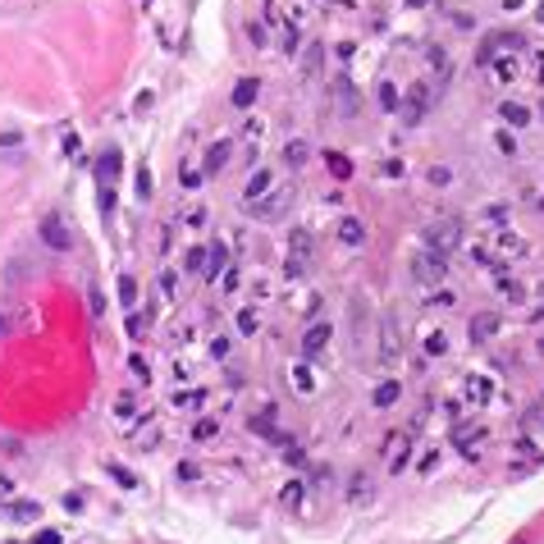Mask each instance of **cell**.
<instances>
[{
	"mask_svg": "<svg viewBox=\"0 0 544 544\" xmlns=\"http://www.w3.org/2000/svg\"><path fill=\"white\" fill-rule=\"evenodd\" d=\"M435 457H439V448H430V453L421 457V471H425V476H430V471H435Z\"/></svg>",
	"mask_w": 544,
	"mask_h": 544,
	"instance_id": "obj_50",
	"label": "cell"
},
{
	"mask_svg": "<svg viewBox=\"0 0 544 544\" xmlns=\"http://www.w3.org/2000/svg\"><path fill=\"white\" fill-rule=\"evenodd\" d=\"M279 494H283V503H288V508H297V503H302V494H306V485H302V480H288Z\"/></svg>",
	"mask_w": 544,
	"mask_h": 544,
	"instance_id": "obj_34",
	"label": "cell"
},
{
	"mask_svg": "<svg viewBox=\"0 0 544 544\" xmlns=\"http://www.w3.org/2000/svg\"><path fill=\"white\" fill-rule=\"evenodd\" d=\"M512 51H526V42H522L517 33H490L485 42H480V51H476V65L490 69L499 55H512Z\"/></svg>",
	"mask_w": 544,
	"mask_h": 544,
	"instance_id": "obj_3",
	"label": "cell"
},
{
	"mask_svg": "<svg viewBox=\"0 0 544 544\" xmlns=\"http://www.w3.org/2000/svg\"><path fill=\"white\" fill-rule=\"evenodd\" d=\"M425 60H430V69H439L444 78H448V69H453V60H448L444 46H430V51H425Z\"/></svg>",
	"mask_w": 544,
	"mask_h": 544,
	"instance_id": "obj_29",
	"label": "cell"
},
{
	"mask_svg": "<svg viewBox=\"0 0 544 544\" xmlns=\"http://www.w3.org/2000/svg\"><path fill=\"white\" fill-rule=\"evenodd\" d=\"M398 357V325H393V316H384V361Z\"/></svg>",
	"mask_w": 544,
	"mask_h": 544,
	"instance_id": "obj_27",
	"label": "cell"
},
{
	"mask_svg": "<svg viewBox=\"0 0 544 544\" xmlns=\"http://www.w3.org/2000/svg\"><path fill=\"white\" fill-rule=\"evenodd\" d=\"M425 352H430V357H444V352H448V338H444V334H430V338H425Z\"/></svg>",
	"mask_w": 544,
	"mask_h": 544,
	"instance_id": "obj_39",
	"label": "cell"
},
{
	"mask_svg": "<svg viewBox=\"0 0 544 544\" xmlns=\"http://www.w3.org/2000/svg\"><path fill=\"white\" fill-rule=\"evenodd\" d=\"M531 55H535V69H531V74H535V83L544 88V51H531Z\"/></svg>",
	"mask_w": 544,
	"mask_h": 544,
	"instance_id": "obj_47",
	"label": "cell"
},
{
	"mask_svg": "<svg viewBox=\"0 0 544 544\" xmlns=\"http://www.w3.org/2000/svg\"><path fill=\"white\" fill-rule=\"evenodd\" d=\"M348 490H352V499L361 503V499H370V480H366V476H352V485H348Z\"/></svg>",
	"mask_w": 544,
	"mask_h": 544,
	"instance_id": "obj_41",
	"label": "cell"
},
{
	"mask_svg": "<svg viewBox=\"0 0 544 544\" xmlns=\"http://www.w3.org/2000/svg\"><path fill=\"white\" fill-rule=\"evenodd\" d=\"M325 343H329V325H311L302 334V357H320L325 352Z\"/></svg>",
	"mask_w": 544,
	"mask_h": 544,
	"instance_id": "obj_13",
	"label": "cell"
},
{
	"mask_svg": "<svg viewBox=\"0 0 544 544\" xmlns=\"http://www.w3.org/2000/svg\"><path fill=\"white\" fill-rule=\"evenodd\" d=\"M490 69H494V78H499V83H512V78H517V55H499Z\"/></svg>",
	"mask_w": 544,
	"mask_h": 544,
	"instance_id": "obj_24",
	"label": "cell"
},
{
	"mask_svg": "<svg viewBox=\"0 0 544 544\" xmlns=\"http://www.w3.org/2000/svg\"><path fill=\"white\" fill-rule=\"evenodd\" d=\"M220 274H229V247L215 238L211 252H206V279H220Z\"/></svg>",
	"mask_w": 544,
	"mask_h": 544,
	"instance_id": "obj_12",
	"label": "cell"
},
{
	"mask_svg": "<svg viewBox=\"0 0 544 544\" xmlns=\"http://www.w3.org/2000/svg\"><path fill=\"white\" fill-rule=\"evenodd\" d=\"M201 179H206L201 170H179V183L183 188H201Z\"/></svg>",
	"mask_w": 544,
	"mask_h": 544,
	"instance_id": "obj_43",
	"label": "cell"
},
{
	"mask_svg": "<svg viewBox=\"0 0 544 544\" xmlns=\"http://www.w3.org/2000/svg\"><path fill=\"white\" fill-rule=\"evenodd\" d=\"M133 407H138V398H133V393H119V398H115V416H119V421H129Z\"/></svg>",
	"mask_w": 544,
	"mask_h": 544,
	"instance_id": "obj_37",
	"label": "cell"
},
{
	"mask_svg": "<svg viewBox=\"0 0 544 544\" xmlns=\"http://www.w3.org/2000/svg\"><path fill=\"white\" fill-rule=\"evenodd\" d=\"M192 435H197V439H215V435H220V421H197Z\"/></svg>",
	"mask_w": 544,
	"mask_h": 544,
	"instance_id": "obj_40",
	"label": "cell"
},
{
	"mask_svg": "<svg viewBox=\"0 0 544 544\" xmlns=\"http://www.w3.org/2000/svg\"><path fill=\"white\" fill-rule=\"evenodd\" d=\"M334 101H338V110H343V115H352V110H357V88H352L348 78H338V83H334Z\"/></svg>",
	"mask_w": 544,
	"mask_h": 544,
	"instance_id": "obj_20",
	"label": "cell"
},
{
	"mask_svg": "<svg viewBox=\"0 0 544 544\" xmlns=\"http://www.w3.org/2000/svg\"><path fill=\"white\" fill-rule=\"evenodd\" d=\"M201 403H206V389H188V393L179 389L174 393V407H201Z\"/></svg>",
	"mask_w": 544,
	"mask_h": 544,
	"instance_id": "obj_33",
	"label": "cell"
},
{
	"mask_svg": "<svg viewBox=\"0 0 544 544\" xmlns=\"http://www.w3.org/2000/svg\"><path fill=\"white\" fill-rule=\"evenodd\" d=\"M183 265H188V274H206V252H201V247H188Z\"/></svg>",
	"mask_w": 544,
	"mask_h": 544,
	"instance_id": "obj_31",
	"label": "cell"
},
{
	"mask_svg": "<svg viewBox=\"0 0 544 544\" xmlns=\"http://www.w3.org/2000/svg\"><path fill=\"white\" fill-rule=\"evenodd\" d=\"M499 119L512 124V129H526V124H531V110H526L522 101H503V106H499Z\"/></svg>",
	"mask_w": 544,
	"mask_h": 544,
	"instance_id": "obj_15",
	"label": "cell"
},
{
	"mask_svg": "<svg viewBox=\"0 0 544 544\" xmlns=\"http://www.w3.org/2000/svg\"><path fill=\"white\" fill-rule=\"evenodd\" d=\"M138 192L151 197V170H142V174H138Z\"/></svg>",
	"mask_w": 544,
	"mask_h": 544,
	"instance_id": "obj_49",
	"label": "cell"
},
{
	"mask_svg": "<svg viewBox=\"0 0 544 544\" xmlns=\"http://www.w3.org/2000/svg\"><path fill=\"white\" fill-rule=\"evenodd\" d=\"M283 201H288V192H265L261 197V201H252V215H256V220H279L283 215Z\"/></svg>",
	"mask_w": 544,
	"mask_h": 544,
	"instance_id": "obj_9",
	"label": "cell"
},
{
	"mask_svg": "<svg viewBox=\"0 0 544 544\" xmlns=\"http://www.w3.org/2000/svg\"><path fill=\"white\" fill-rule=\"evenodd\" d=\"M5 494H10V476H0V499H5Z\"/></svg>",
	"mask_w": 544,
	"mask_h": 544,
	"instance_id": "obj_52",
	"label": "cell"
},
{
	"mask_svg": "<svg viewBox=\"0 0 544 544\" xmlns=\"http://www.w3.org/2000/svg\"><path fill=\"white\" fill-rule=\"evenodd\" d=\"M311 233H293V242H288V261H283V274L288 279H306V270H311Z\"/></svg>",
	"mask_w": 544,
	"mask_h": 544,
	"instance_id": "obj_5",
	"label": "cell"
},
{
	"mask_svg": "<svg viewBox=\"0 0 544 544\" xmlns=\"http://www.w3.org/2000/svg\"><path fill=\"white\" fill-rule=\"evenodd\" d=\"M147 325H151V311H147V316H129V334H142Z\"/></svg>",
	"mask_w": 544,
	"mask_h": 544,
	"instance_id": "obj_46",
	"label": "cell"
},
{
	"mask_svg": "<svg viewBox=\"0 0 544 544\" xmlns=\"http://www.w3.org/2000/svg\"><path fill=\"white\" fill-rule=\"evenodd\" d=\"M211 357H215V361L229 357V338H211Z\"/></svg>",
	"mask_w": 544,
	"mask_h": 544,
	"instance_id": "obj_44",
	"label": "cell"
},
{
	"mask_svg": "<svg viewBox=\"0 0 544 544\" xmlns=\"http://www.w3.org/2000/svg\"><path fill=\"white\" fill-rule=\"evenodd\" d=\"M88 306H92V316H106V293H101V288H88Z\"/></svg>",
	"mask_w": 544,
	"mask_h": 544,
	"instance_id": "obj_38",
	"label": "cell"
},
{
	"mask_svg": "<svg viewBox=\"0 0 544 544\" xmlns=\"http://www.w3.org/2000/svg\"><path fill=\"white\" fill-rule=\"evenodd\" d=\"M252 435H261V439H274V444H283V435H279V430H274V421H270V416H252Z\"/></svg>",
	"mask_w": 544,
	"mask_h": 544,
	"instance_id": "obj_23",
	"label": "cell"
},
{
	"mask_svg": "<svg viewBox=\"0 0 544 544\" xmlns=\"http://www.w3.org/2000/svg\"><path fill=\"white\" fill-rule=\"evenodd\" d=\"M119 160H124V151L115 147V142H110L106 151L97 156V179H101V188H115V179H119V170H124Z\"/></svg>",
	"mask_w": 544,
	"mask_h": 544,
	"instance_id": "obj_7",
	"label": "cell"
},
{
	"mask_svg": "<svg viewBox=\"0 0 544 544\" xmlns=\"http://www.w3.org/2000/svg\"><path fill=\"white\" fill-rule=\"evenodd\" d=\"M5 517H10V522H37V517H42V503H33V499L5 503Z\"/></svg>",
	"mask_w": 544,
	"mask_h": 544,
	"instance_id": "obj_17",
	"label": "cell"
},
{
	"mask_svg": "<svg viewBox=\"0 0 544 544\" xmlns=\"http://www.w3.org/2000/svg\"><path fill=\"white\" fill-rule=\"evenodd\" d=\"M412 279L421 283V288H439V283L448 279V261L439 256V252H430V247L416 252L412 256Z\"/></svg>",
	"mask_w": 544,
	"mask_h": 544,
	"instance_id": "obj_2",
	"label": "cell"
},
{
	"mask_svg": "<svg viewBox=\"0 0 544 544\" xmlns=\"http://www.w3.org/2000/svg\"><path fill=\"white\" fill-rule=\"evenodd\" d=\"M306 156H311V147H306V142H288V147H283V165H288V170H302Z\"/></svg>",
	"mask_w": 544,
	"mask_h": 544,
	"instance_id": "obj_21",
	"label": "cell"
},
{
	"mask_svg": "<svg viewBox=\"0 0 544 544\" xmlns=\"http://www.w3.org/2000/svg\"><path fill=\"white\" fill-rule=\"evenodd\" d=\"M320 55H325V46H320V42L306 46V55H302V74H320Z\"/></svg>",
	"mask_w": 544,
	"mask_h": 544,
	"instance_id": "obj_28",
	"label": "cell"
},
{
	"mask_svg": "<svg viewBox=\"0 0 544 544\" xmlns=\"http://www.w3.org/2000/svg\"><path fill=\"white\" fill-rule=\"evenodd\" d=\"M129 370L138 375V380H151V366H147V357H129Z\"/></svg>",
	"mask_w": 544,
	"mask_h": 544,
	"instance_id": "obj_42",
	"label": "cell"
},
{
	"mask_svg": "<svg viewBox=\"0 0 544 544\" xmlns=\"http://www.w3.org/2000/svg\"><path fill=\"white\" fill-rule=\"evenodd\" d=\"M265 192H270V170H256V174L247 179V192H242V201L252 206V201H261Z\"/></svg>",
	"mask_w": 544,
	"mask_h": 544,
	"instance_id": "obj_18",
	"label": "cell"
},
{
	"mask_svg": "<svg viewBox=\"0 0 544 544\" xmlns=\"http://www.w3.org/2000/svg\"><path fill=\"white\" fill-rule=\"evenodd\" d=\"M540 115H544V106H540Z\"/></svg>",
	"mask_w": 544,
	"mask_h": 544,
	"instance_id": "obj_56",
	"label": "cell"
},
{
	"mask_svg": "<svg viewBox=\"0 0 544 544\" xmlns=\"http://www.w3.org/2000/svg\"><path fill=\"white\" fill-rule=\"evenodd\" d=\"M494 142H499V151H503V156H517V138H508V133H499V138H494Z\"/></svg>",
	"mask_w": 544,
	"mask_h": 544,
	"instance_id": "obj_45",
	"label": "cell"
},
{
	"mask_svg": "<svg viewBox=\"0 0 544 544\" xmlns=\"http://www.w3.org/2000/svg\"><path fill=\"white\" fill-rule=\"evenodd\" d=\"M293 384H297V393H316V375H311L306 366H297V370H293Z\"/></svg>",
	"mask_w": 544,
	"mask_h": 544,
	"instance_id": "obj_35",
	"label": "cell"
},
{
	"mask_svg": "<svg viewBox=\"0 0 544 544\" xmlns=\"http://www.w3.org/2000/svg\"><path fill=\"white\" fill-rule=\"evenodd\" d=\"M467 334H471V343H476V348H480V343H490V338L499 334V316H494V311L476 316V320H471V329H467Z\"/></svg>",
	"mask_w": 544,
	"mask_h": 544,
	"instance_id": "obj_11",
	"label": "cell"
},
{
	"mask_svg": "<svg viewBox=\"0 0 544 544\" xmlns=\"http://www.w3.org/2000/svg\"><path fill=\"white\" fill-rule=\"evenodd\" d=\"M384 174L398 179V174H407V165H403V160H384Z\"/></svg>",
	"mask_w": 544,
	"mask_h": 544,
	"instance_id": "obj_48",
	"label": "cell"
},
{
	"mask_svg": "<svg viewBox=\"0 0 544 544\" xmlns=\"http://www.w3.org/2000/svg\"><path fill=\"white\" fill-rule=\"evenodd\" d=\"M256 329H261V316H256V306H242L238 311V334H256Z\"/></svg>",
	"mask_w": 544,
	"mask_h": 544,
	"instance_id": "obj_26",
	"label": "cell"
},
{
	"mask_svg": "<svg viewBox=\"0 0 544 544\" xmlns=\"http://www.w3.org/2000/svg\"><path fill=\"white\" fill-rule=\"evenodd\" d=\"M375 101H380V110L398 115V106H403V97H398V83H389V78H384L380 88H375Z\"/></svg>",
	"mask_w": 544,
	"mask_h": 544,
	"instance_id": "obj_19",
	"label": "cell"
},
{
	"mask_svg": "<svg viewBox=\"0 0 544 544\" xmlns=\"http://www.w3.org/2000/svg\"><path fill=\"white\" fill-rule=\"evenodd\" d=\"M33 544H60V531H42V535H37Z\"/></svg>",
	"mask_w": 544,
	"mask_h": 544,
	"instance_id": "obj_51",
	"label": "cell"
},
{
	"mask_svg": "<svg viewBox=\"0 0 544 544\" xmlns=\"http://www.w3.org/2000/svg\"><path fill=\"white\" fill-rule=\"evenodd\" d=\"M540 357H544V338H540Z\"/></svg>",
	"mask_w": 544,
	"mask_h": 544,
	"instance_id": "obj_55",
	"label": "cell"
},
{
	"mask_svg": "<svg viewBox=\"0 0 544 544\" xmlns=\"http://www.w3.org/2000/svg\"><path fill=\"white\" fill-rule=\"evenodd\" d=\"M430 106H435V88H430V83H412V88L403 92V106H398L403 129H416V124L430 115Z\"/></svg>",
	"mask_w": 544,
	"mask_h": 544,
	"instance_id": "obj_1",
	"label": "cell"
},
{
	"mask_svg": "<svg viewBox=\"0 0 544 544\" xmlns=\"http://www.w3.org/2000/svg\"><path fill=\"white\" fill-rule=\"evenodd\" d=\"M540 23H544V0H540Z\"/></svg>",
	"mask_w": 544,
	"mask_h": 544,
	"instance_id": "obj_54",
	"label": "cell"
},
{
	"mask_svg": "<svg viewBox=\"0 0 544 544\" xmlns=\"http://www.w3.org/2000/svg\"><path fill=\"white\" fill-rule=\"evenodd\" d=\"M229 156H233V142H215V147L206 151V165H201V174H220V170L229 165Z\"/></svg>",
	"mask_w": 544,
	"mask_h": 544,
	"instance_id": "obj_14",
	"label": "cell"
},
{
	"mask_svg": "<svg viewBox=\"0 0 544 544\" xmlns=\"http://www.w3.org/2000/svg\"><path fill=\"white\" fill-rule=\"evenodd\" d=\"M338 242H343V247H361V242H366V224H361L357 215H343L338 220Z\"/></svg>",
	"mask_w": 544,
	"mask_h": 544,
	"instance_id": "obj_10",
	"label": "cell"
},
{
	"mask_svg": "<svg viewBox=\"0 0 544 544\" xmlns=\"http://www.w3.org/2000/svg\"><path fill=\"white\" fill-rule=\"evenodd\" d=\"M384 457H389V471H403L407 457H412V435H389L384 444Z\"/></svg>",
	"mask_w": 544,
	"mask_h": 544,
	"instance_id": "obj_8",
	"label": "cell"
},
{
	"mask_svg": "<svg viewBox=\"0 0 544 544\" xmlns=\"http://www.w3.org/2000/svg\"><path fill=\"white\" fill-rule=\"evenodd\" d=\"M256 97H261V83H256V78H238V88H233V106L247 110V106H256Z\"/></svg>",
	"mask_w": 544,
	"mask_h": 544,
	"instance_id": "obj_16",
	"label": "cell"
},
{
	"mask_svg": "<svg viewBox=\"0 0 544 544\" xmlns=\"http://www.w3.org/2000/svg\"><path fill=\"white\" fill-rule=\"evenodd\" d=\"M467 393H471V403H490V398H494L490 380H467Z\"/></svg>",
	"mask_w": 544,
	"mask_h": 544,
	"instance_id": "obj_32",
	"label": "cell"
},
{
	"mask_svg": "<svg viewBox=\"0 0 544 544\" xmlns=\"http://www.w3.org/2000/svg\"><path fill=\"white\" fill-rule=\"evenodd\" d=\"M37 233L46 238V247H55V252H69L74 247V229L65 224V215H42V224H37Z\"/></svg>",
	"mask_w": 544,
	"mask_h": 544,
	"instance_id": "obj_6",
	"label": "cell"
},
{
	"mask_svg": "<svg viewBox=\"0 0 544 544\" xmlns=\"http://www.w3.org/2000/svg\"><path fill=\"white\" fill-rule=\"evenodd\" d=\"M398 398H403V384L398 380H384L380 389H375V407H393Z\"/></svg>",
	"mask_w": 544,
	"mask_h": 544,
	"instance_id": "obj_22",
	"label": "cell"
},
{
	"mask_svg": "<svg viewBox=\"0 0 544 544\" xmlns=\"http://www.w3.org/2000/svg\"><path fill=\"white\" fill-rule=\"evenodd\" d=\"M147 5H151V0H147Z\"/></svg>",
	"mask_w": 544,
	"mask_h": 544,
	"instance_id": "obj_57",
	"label": "cell"
},
{
	"mask_svg": "<svg viewBox=\"0 0 544 544\" xmlns=\"http://www.w3.org/2000/svg\"><path fill=\"white\" fill-rule=\"evenodd\" d=\"M106 471H110V480H119L124 490H138V476H133V471H124V467H115V462H106Z\"/></svg>",
	"mask_w": 544,
	"mask_h": 544,
	"instance_id": "obj_36",
	"label": "cell"
},
{
	"mask_svg": "<svg viewBox=\"0 0 544 544\" xmlns=\"http://www.w3.org/2000/svg\"><path fill=\"white\" fill-rule=\"evenodd\" d=\"M325 165H329V174H334V179H352V160H348L343 151H329Z\"/></svg>",
	"mask_w": 544,
	"mask_h": 544,
	"instance_id": "obj_25",
	"label": "cell"
},
{
	"mask_svg": "<svg viewBox=\"0 0 544 544\" xmlns=\"http://www.w3.org/2000/svg\"><path fill=\"white\" fill-rule=\"evenodd\" d=\"M457 242H462V220H457V215H448V220H439V224L425 229V247L439 252V256H448Z\"/></svg>",
	"mask_w": 544,
	"mask_h": 544,
	"instance_id": "obj_4",
	"label": "cell"
},
{
	"mask_svg": "<svg viewBox=\"0 0 544 544\" xmlns=\"http://www.w3.org/2000/svg\"><path fill=\"white\" fill-rule=\"evenodd\" d=\"M403 5H407V10H421V5H425V0H403Z\"/></svg>",
	"mask_w": 544,
	"mask_h": 544,
	"instance_id": "obj_53",
	"label": "cell"
},
{
	"mask_svg": "<svg viewBox=\"0 0 544 544\" xmlns=\"http://www.w3.org/2000/svg\"><path fill=\"white\" fill-rule=\"evenodd\" d=\"M119 302L133 311V302H138V279L133 274H119Z\"/></svg>",
	"mask_w": 544,
	"mask_h": 544,
	"instance_id": "obj_30",
	"label": "cell"
}]
</instances>
